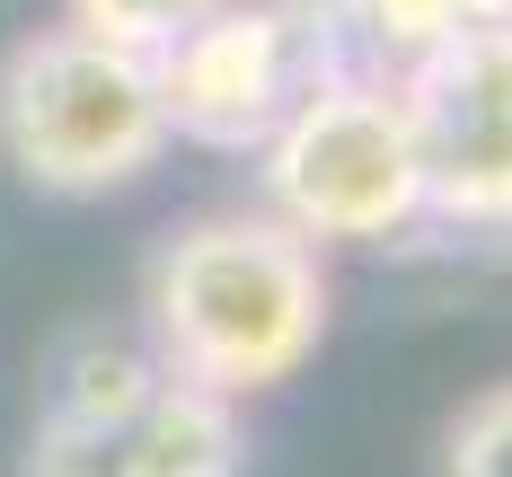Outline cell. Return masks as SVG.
<instances>
[{"label": "cell", "instance_id": "52a82bcc", "mask_svg": "<svg viewBox=\"0 0 512 477\" xmlns=\"http://www.w3.org/2000/svg\"><path fill=\"white\" fill-rule=\"evenodd\" d=\"M345 18L371 45V71H407L477 18H512V0H345Z\"/></svg>", "mask_w": 512, "mask_h": 477}, {"label": "cell", "instance_id": "5b68a950", "mask_svg": "<svg viewBox=\"0 0 512 477\" xmlns=\"http://www.w3.org/2000/svg\"><path fill=\"white\" fill-rule=\"evenodd\" d=\"M151 71L168 133H186L204 151H265V133L327 71V53L301 27V9H283V0H221L204 27L151 53Z\"/></svg>", "mask_w": 512, "mask_h": 477}, {"label": "cell", "instance_id": "ba28073f", "mask_svg": "<svg viewBox=\"0 0 512 477\" xmlns=\"http://www.w3.org/2000/svg\"><path fill=\"white\" fill-rule=\"evenodd\" d=\"M221 0H62L71 27H89L106 45H133V53H168L186 27H204Z\"/></svg>", "mask_w": 512, "mask_h": 477}, {"label": "cell", "instance_id": "3957f363", "mask_svg": "<svg viewBox=\"0 0 512 477\" xmlns=\"http://www.w3.org/2000/svg\"><path fill=\"white\" fill-rule=\"evenodd\" d=\"M265 212L309 248H371L424 221V159L407 133L398 71L327 62L265 133Z\"/></svg>", "mask_w": 512, "mask_h": 477}, {"label": "cell", "instance_id": "6da1fadb", "mask_svg": "<svg viewBox=\"0 0 512 477\" xmlns=\"http://www.w3.org/2000/svg\"><path fill=\"white\" fill-rule=\"evenodd\" d=\"M142 345L159 371L248 407L327 345V257L274 212H204L142 274Z\"/></svg>", "mask_w": 512, "mask_h": 477}, {"label": "cell", "instance_id": "7a4b0ae2", "mask_svg": "<svg viewBox=\"0 0 512 477\" xmlns=\"http://www.w3.org/2000/svg\"><path fill=\"white\" fill-rule=\"evenodd\" d=\"M177 133L159 106L151 53L106 45L89 27H36L0 62V159L36 195H115L159 168Z\"/></svg>", "mask_w": 512, "mask_h": 477}, {"label": "cell", "instance_id": "277c9868", "mask_svg": "<svg viewBox=\"0 0 512 477\" xmlns=\"http://www.w3.org/2000/svg\"><path fill=\"white\" fill-rule=\"evenodd\" d=\"M424 159V212L460 230H512V18H477L398 71Z\"/></svg>", "mask_w": 512, "mask_h": 477}, {"label": "cell", "instance_id": "9c48e42d", "mask_svg": "<svg viewBox=\"0 0 512 477\" xmlns=\"http://www.w3.org/2000/svg\"><path fill=\"white\" fill-rule=\"evenodd\" d=\"M442 477H512V380L477 389L442 433Z\"/></svg>", "mask_w": 512, "mask_h": 477}, {"label": "cell", "instance_id": "8992f818", "mask_svg": "<svg viewBox=\"0 0 512 477\" xmlns=\"http://www.w3.org/2000/svg\"><path fill=\"white\" fill-rule=\"evenodd\" d=\"M248 433L239 407L195 380L159 371L151 389L115 398L98 416H36L27 477H239Z\"/></svg>", "mask_w": 512, "mask_h": 477}]
</instances>
